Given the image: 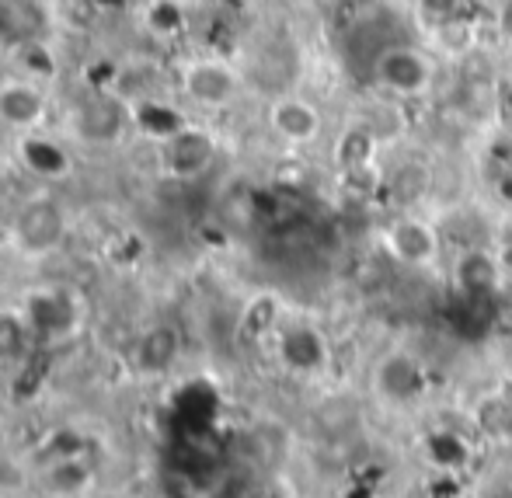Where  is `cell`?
<instances>
[{
  "instance_id": "e0dca14e",
  "label": "cell",
  "mask_w": 512,
  "mask_h": 498,
  "mask_svg": "<svg viewBox=\"0 0 512 498\" xmlns=\"http://www.w3.org/2000/svg\"><path fill=\"white\" fill-rule=\"evenodd\" d=\"M499 28H502V35L512 42V0H506L502 4V11H499Z\"/></svg>"
},
{
  "instance_id": "7a4b0ae2",
  "label": "cell",
  "mask_w": 512,
  "mask_h": 498,
  "mask_svg": "<svg viewBox=\"0 0 512 498\" xmlns=\"http://www.w3.org/2000/svg\"><path fill=\"white\" fill-rule=\"evenodd\" d=\"M373 77L394 95H422L432 84V63L411 46H387L373 60Z\"/></svg>"
},
{
  "instance_id": "4fadbf2b",
  "label": "cell",
  "mask_w": 512,
  "mask_h": 498,
  "mask_svg": "<svg viewBox=\"0 0 512 498\" xmlns=\"http://www.w3.org/2000/svg\"><path fill=\"white\" fill-rule=\"evenodd\" d=\"M495 279H499V269H495V262L488 255L471 251V255L460 258L457 283H460V290H464V293H492Z\"/></svg>"
},
{
  "instance_id": "2e32d148",
  "label": "cell",
  "mask_w": 512,
  "mask_h": 498,
  "mask_svg": "<svg viewBox=\"0 0 512 498\" xmlns=\"http://www.w3.org/2000/svg\"><path fill=\"white\" fill-rule=\"evenodd\" d=\"M457 7H460V0H422V11L439 21H450Z\"/></svg>"
},
{
  "instance_id": "7c38bea8",
  "label": "cell",
  "mask_w": 512,
  "mask_h": 498,
  "mask_svg": "<svg viewBox=\"0 0 512 498\" xmlns=\"http://www.w3.org/2000/svg\"><path fill=\"white\" fill-rule=\"evenodd\" d=\"M283 359L293 370H317L324 366V342L317 331L310 328H293L283 335Z\"/></svg>"
},
{
  "instance_id": "5bb4252c",
  "label": "cell",
  "mask_w": 512,
  "mask_h": 498,
  "mask_svg": "<svg viewBox=\"0 0 512 498\" xmlns=\"http://www.w3.org/2000/svg\"><path fill=\"white\" fill-rule=\"evenodd\" d=\"M373 150H377V140H373L370 129L352 126L349 133H342L335 154H338V164H342V168L356 171V168H366V164L373 161Z\"/></svg>"
},
{
  "instance_id": "6da1fadb",
  "label": "cell",
  "mask_w": 512,
  "mask_h": 498,
  "mask_svg": "<svg viewBox=\"0 0 512 498\" xmlns=\"http://www.w3.org/2000/svg\"><path fill=\"white\" fill-rule=\"evenodd\" d=\"M14 234H18V244L32 255H42V251H53L56 244L67 234V213L56 199L39 196L28 199L25 206L18 209V220H14Z\"/></svg>"
},
{
  "instance_id": "52a82bcc",
  "label": "cell",
  "mask_w": 512,
  "mask_h": 498,
  "mask_svg": "<svg viewBox=\"0 0 512 498\" xmlns=\"http://www.w3.org/2000/svg\"><path fill=\"white\" fill-rule=\"evenodd\" d=\"M269 122L283 140L290 143H310L321 133V115L304 98H279L269 112Z\"/></svg>"
},
{
  "instance_id": "8992f818",
  "label": "cell",
  "mask_w": 512,
  "mask_h": 498,
  "mask_svg": "<svg viewBox=\"0 0 512 498\" xmlns=\"http://www.w3.org/2000/svg\"><path fill=\"white\" fill-rule=\"evenodd\" d=\"M42 112H46V98L32 81H4L0 84V122L14 129H32L39 126Z\"/></svg>"
},
{
  "instance_id": "277c9868",
  "label": "cell",
  "mask_w": 512,
  "mask_h": 498,
  "mask_svg": "<svg viewBox=\"0 0 512 498\" xmlns=\"http://www.w3.org/2000/svg\"><path fill=\"white\" fill-rule=\"evenodd\" d=\"M74 126L84 143H115L129 126V108L115 95L98 91V95H91L88 101L77 105Z\"/></svg>"
},
{
  "instance_id": "8fae6325",
  "label": "cell",
  "mask_w": 512,
  "mask_h": 498,
  "mask_svg": "<svg viewBox=\"0 0 512 498\" xmlns=\"http://www.w3.org/2000/svg\"><path fill=\"white\" fill-rule=\"evenodd\" d=\"M136 359L147 373H164L178 359V335L171 328H150L136 345Z\"/></svg>"
},
{
  "instance_id": "30bf717a",
  "label": "cell",
  "mask_w": 512,
  "mask_h": 498,
  "mask_svg": "<svg viewBox=\"0 0 512 498\" xmlns=\"http://www.w3.org/2000/svg\"><path fill=\"white\" fill-rule=\"evenodd\" d=\"M21 161L39 178H63L70 171L67 150H63L60 143L46 140V136H25V140H21Z\"/></svg>"
},
{
  "instance_id": "9c48e42d",
  "label": "cell",
  "mask_w": 512,
  "mask_h": 498,
  "mask_svg": "<svg viewBox=\"0 0 512 498\" xmlns=\"http://www.w3.org/2000/svg\"><path fill=\"white\" fill-rule=\"evenodd\" d=\"M377 380H380V391H384L387 398H398V401L415 398V394L425 387L422 366H418L411 356H391L384 366H380Z\"/></svg>"
},
{
  "instance_id": "3957f363",
  "label": "cell",
  "mask_w": 512,
  "mask_h": 498,
  "mask_svg": "<svg viewBox=\"0 0 512 498\" xmlns=\"http://www.w3.org/2000/svg\"><path fill=\"white\" fill-rule=\"evenodd\" d=\"M182 91L203 108H227L237 95V74L220 60H196L182 70Z\"/></svg>"
},
{
  "instance_id": "ac0fdd59",
  "label": "cell",
  "mask_w": 512,
  "mask_h": 498,
  "mask_svg": "<svg viewBox=\"0 0 512 498\" xmlns=\"http://www.w3.org/2000/svg\"><path fill=\"white\" fill-rule=\"evenodd\" d=\"M95 7H102V11H122V7L129 4V0H91Z\"/></svg>"
},
{
  "instance_id": "9a60e30c",
  "label": "cell",
  "mask_w": 512,
  "mask_h": 498,
  "mask_svg": "<svg viewBox=\"0 0 512 498\" xmlns=\"http://www.w3.org/2000/svg\"><path fill=\"white\" fill-rule=\"evenodd\" d=\"M21 67H25L28 77H49V70H53V56H49V49L35 46L32 39L21 42Z\"/></svg>"
},
{
  "instance_id": "5b68a950",
  "label": "cell",
  "mask_w": 512,
  "mask_h": 498,
  "mask_svg": "<svg viewBox=\"0 0 512 498\" xmlns=\"http://www.w3.org/2000/svg\"><path fill=\"white\" fill-rule=\"evenodd\" d=\"M216 161V143L213 136L203 129H189L182 126L175 136L164 140V164L175 178H199L203 171H209V164Z\"/></svg>"
},
{
  "instance_id": "ba28073f",
  "label": "cell",
  "mask_w": 512,
  "mask_h": 498,
  "mask_svg": "<svg viewBox=\"0 0 512 498\" xmlns=\"http://www.w3.org/2000/svg\"><path fill=\"white\" fill-rule=\"evenodd\" d=\"M387 244L391 251L408 265H425L436 258L439 241H436V230L422 220H398L387 234Z\"/></svg>"
}]
</instances>
